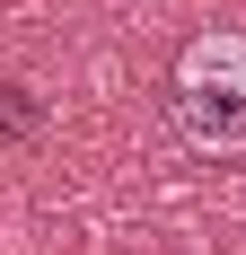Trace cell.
<instances>
[{
    "label": "cell",
    "instance_id": "6da1fadb",
    "mask_svg": "<svg viewBox=\"0 0 246 255\" xmlns=\"http://www.w3.org/2000/svg\"><path fill=\"white\" fill-rule=\"evenodd\" d=\"M167 115L194 150H246V35L211 26V35H194L176 53Z\"/></svg>",
    "mask_w": 246,
    "mask_h": 255
},
{
    "label": "cell",
    "instance_id": "7a4b0ae2",
    "mask_svg": "<svg viewBox=\"0 0 246 255\" xmlns=\"http://www.w3.org/2000/svg\"><path fill=\"white\" fill-rule=\"evenodd\" d=\"M35 132H44V97L26 79H0V150H26Z\"/></svg>",
    "mask_w": 246,
    "mask_h": 255
}]
</instances>
